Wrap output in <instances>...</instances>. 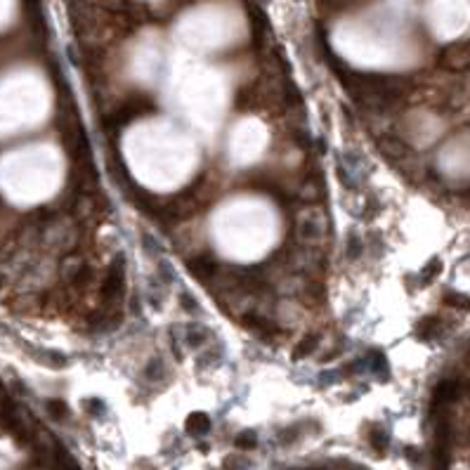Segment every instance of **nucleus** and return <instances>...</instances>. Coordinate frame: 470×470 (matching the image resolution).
Listing matches in <instances>:
<instances>
[{"instance_id": "nucleus-22", "label": "nucleus", "mask_w": 470, "mask_h": 470, "mask_svg": "<svg viewBox=\"0 0 470 470\" xmlns=\"http://www.w3.org/2000/svg\"><path fill=\"white\" fill-rule=\"evenodd\" d=\"M2 282H5V279H2V277H0V286H2Z\"/></svg>"}, {"instance_id": "nucleus-8", "label": "nucleus", "mask_w": 470, "mask_h": 470, "mask_svg": "<svg viewBox=\"0 0 470 470\" xmlns=\"http://www.w3.org/2000/svg\"><path fill=\"white\" fill-rule=\"evenodd\" d=\"M440 336H442V319H440V317L430 314V317H423V319L416 324V338H421V340L430 343V340H435V338H440Z\"/></svg>"}, {"instance_id": "nucleus-4", "label": "nucleus", "mask_w": 470, "mask_h": 470, "mask_svg": "<svg viewBox=\"0 0 470 470\" xmlns=\"http://www.w3.org/2000/svg\"><path fill=\"white\" fill-rule=\"evenodd\" d=\"M187 265H189V272H191L196 279H201V282H208L211 277H215V272H217V262H215V258L208 256V253H201V256L191 258Z\"/></svg>"}, {"instance_id": "nucleus-12", "label": "nucleus", "mask_w": 470, "mask_h": 470, "mask_svg": "<svg viewBox=\"0 0 470 470\" xmlns=\"http://www.w3.org/2000/svg\"><path fill=\"white\" fill-rule=\"evenodd\" d=\"M185 428H187V432L189 435H194V437L206 435V432L211 430V418L206 416V414H201V411H196V414H191V416L187 418Z\"/></svg>"}, {"instance_id": "nucleus-20", "label": "nucleus", "mask_w": 470, "mask_h": 470, "mask_svg": "<svg viewBox=\"0 0 470 470\" xmlns=\"http://www.w3.org/2000/svg\"><path fill=\"white\" fill-rule=\"evenodd\" d=\"M47 411H50L54 418H64L69 414L67 404L62 402V400H50V402H47Z\"/></svg>"}, {"instance_id": "nucleus-16", "label": "nucleus", "mask_w": 470, "mask_h": 470, "mask_svg": "<svg viewBox=\"0 0 470 470\" xmlns=\"http://www.w3.org/2000/svg\"><path fill=\"white\" fill-rule=\"evenodd\" d=\"M444 303H446L449 307H456V309H470V296H466V293L446 291V293H444Z\"/></svg>"}, {"instance_id": "nucleus-6", "label": "nucleus", "mask_w": 470, "mask_h": 470, "mask_svg": "<svg viewBox=\"0 0 470 470\" xmlns=\"http://www.w3.org/2000/svg\"><path fill=\"white\" fill-rule=\"evenodd\" d=\"M458 395H461V380L456 378H444L440 380L435 390H432V402L435 404H444V402H454Z\"/></svg>"}, {"instance_id": "nucleus-17", "label": "nucleus", "mask_w": 470, "mask_h": 470, "mask_svg": "<svg viewBox=\"0 0 470 470\" xmlns=\"http://www.w3.org/2000/svg\"><path fill=\"white\" fill-rule=\"evenodd\" d=\"M234 444H236L239 449H256L258 435L253 432V430H243V432H239V435H236Z\"/></svg>"}, {"instance_id": "nucleus-2", "label": "nucleus", "mask_w": 470, "mask_h": 470, "mask_svg": "<svg viewBox=\"0 0 470 470\" xmlns=\"http://www.w3.org/2000/svg\"><path fill=\"white\" fill-rule=\"evenodd\" d=\"M440 64L444 69H451V71L470 69V41L446 45L442 50V54H440Z\"/></svg>"}, {"instance_id": "nucleus-13", "label": "nucleus", "mask_w": 470, "mask_h": 470, "mask_svg": "<svg viewBox=\"0 0 470 470\" xmlns=\"http://www.w3.org/2000/svg\"><path fill=\"white\" fill-rule=\"evenodd\" d=\"M364 362V369H369L371 374H376L378 378H388V359H385V354H380V352H371L366 359H362Z\"/></svg>"}, {"instance_id": "nucleus-10", "label": "nucleus", "mask_w": 470, "mask_h": 470, "mask_svg": "<svg viewBox=\"0 0 470 470\" xmlns=\"http://www.w3.org/2000/svg\"><path fill=\"white\" fill-rule=\"evenodd\" d=\"M185 340H187L189 348H199V345L211 340V331L203 324H189L185 329Z\"/></svg>"}, {"instance_id": "nucleus-11", "label": "nucleus", "mask_w": 470, "mask_h": 470, "mask_svg": "<svg viewBox=\"0 0 470 470\" xmlns=\"http://www.w3.org/2000/svg\"><path fill=\"white\" fill-rule=\"evenodd\" d=\"M369 444L376 454H385L390 446V435L380 425H371L369 428Z\"/></svg>"}, {"instance_id": "nucleus-18", "label": "nucleus", "mask_w": 470, "mask_h": 470, "mask_svg": "<svg viewBox=\"0 0 470 470\" xmlns=\"http://www.w3.org/2000/svg\"><path fill=\"white\" fill-rule=\"evenodd\" d=\"M85 409H88L93 416H97V418L107 414V404L102 402V400H97V397H88V400H85Z\"/></svg>"}, {"instance_id": "nucleus-21", "label": "nucleus", "mask_w": 470, "mask_h": 470, "mask_svg": "<svg viewBox=\"0 0 470 470\" xmlns=\"http://www.w3.org/2000/svg\"><path fill=\"white\" fill-rule=\"evenodd\" d=\"M180 300L185 303V305H182L185 309H189V312H194V309H196V300H191L187 293H182V296H180Z\"/></svg>"}, {"instance_id": "nucleus-7", "label": "nucleus", "mask_w": 470, "mask_h": 470, "mask_svg": "<svg viewBox=\"0 0 470 470\" xmlns=\"http://www.w3.org/2000/svg\"><path fill=\"white\" fill-rule=\"evenodd\" d=\"M243 326L248 329V331H253L256 336L260 338H272V331H277L274 329V324L269 322L267 317H262V314H258V312H248V314H243Z\"/></svg>"}, {"instance_id": "nucleus-15", "label": "nucleus", "mask_w": 470, "mask_h": 470, "mask_svg": "<svg viewBox=\"0 0 470 470\" xmlns=\"http://www.w3.org/2000/svg\"><path fill=\"white\" fill-rule=\"evenodd\" d=\"M442 272V260L440 258H430L428 262H425V267H421V274H418V279H421V283H430L435 282V277Z\"/></svg>"}, {"instance_id": "nucleus-5", "label": "nucleus", "mask_w": 470, "mask_h": 470, "mask_svg": "<svg viewBox=\"0 0 470 470\" xmlns=\"http://www.w3.org/2000/svg\"><path fill=\"white\" fill-rule=\"evenodd\" d=\"M376 147H378V151H380L385 159H390V161H400V159L406 156V144H404L400 137H392V135H383V137H378Z\"/></svg>"}, {"instance_id": "nucleus-19", "label": "nucleus", "mask_w": 470, "mask_h": 470, "mask_svg": "<svg viewBox=\"0 0 470 470\" xmlns=\"http://www.w3.org/2000/svg\"><path fill=\"white\" fill-rule=\"evenodd\" d=\"M293 142L296 144H300L303 149H307V147H312V140H309V130H305V128H293Z\"/></svg>"}, {"instance_id": "nucleus-14", "label": "nucleus", "mask_w": 470, "mask_h": 470, "mask_svg": "<svg viewBox=\"0 0 470 470\" xmlns=\"http://www.w3.org/2000/svg\"><path fill=\"white\" fill-rule=\"evenodd\" d=\"M364 253V239H359L357 232H350L348 241H345V258L348 260H357Z\"/></svg>"}, {"instance_id": "nucleus-3", "label": "nucleus", "mask_w": 470, "mask_h": 470, "mask_svg": "<svg viewBox=\"0 0 470 470\" xmlns=\"http://www.w3.org/2000/svg\"><path fill=\"white\" fill-rule=\"evenodd\" d=\"M298 229H300V236L305 241H319L324 236V217L319 213H314V211H307L303 215Z\"/></svg>"}, {"instance_id": "nucleus-1", "label": "nucleus", "mask_w": 470, "mask_h": 470, "mask_svg": "<svg viewBox=\"0 0 470 470\" xmlns=\"http://www.w3.org/2000/svg\"><path fill=\"white\" fill-rule=\"evenodd\" d=\"M123 293H125V256L121 253L111 262L109 272L99 283V300L104 307H114L116 303H121Z\"/></svg>"}, {"instance_id": "nucleus-9", "label": "nucleus", "mask_w": 470, "mask_h": 470, "mask_svg": "<svg viewBox=\"0 0 470 470\" xmlns=\"http://www.w3.org/2000/svg\"><path fill=\"white\" fill-rule=\"evenodd\" d=\"M319 340H322V333H307V336H303V340L293 348V354H291L293 362H300V359H305L309 354H314L317 348H319Z\"/></svg>"}]
</instances>
